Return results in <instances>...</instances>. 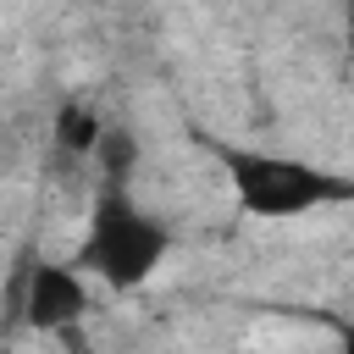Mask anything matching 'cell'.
I'll return each mask as SVG.
<instances>
[{"label":"cell","instance_id":"7a4b0ae2","mask_svg":"<svg viewBox=\"0 0 354 354\" xmlns=\"http://www.w3.org/2000/svg\"><path fill=\"white\" fill-rule=\"evenodd\" d=\"M171 243H177L171 227L155 210H144L127 183L100 177L94 205H88V227H83V243H77V266L88 277H100L111 293H133L166 266Z\"/></svg>","mask_w":354,"mask_h":354},{"label":"cell","instance_id":"8992f818","mask_svg":"<svg viewBox=\"0 0 354 354\" xmlns=\"http://www.w3.org/2000/svg\"><path fill=\"white\" fill-rule=\"evenodd\" d=\"M343 17H348V50H354V0H343Z\"/></svg>","mask_w":354,"mask_h":354},{"label":"cell","instance_id":"6da1fadb","mask_svg":"<svg viewBox=\"0 0 354 354\" xmlns=\"http://www.w3.org/2000/svg\"><path fill=\"white\" fill-rule=\"evenodd\" d=\"M194 144L221 166V177L232 183L238 210L254 216V221H293V216H310V210L354 199V177L326 171L315 160H299V155H282V149L227 144L216 133H194Z\"/></svg>","mask_w":354,"mask_h":354},{"label":"cell","instance_id":"277c9868","mask_svg":"<svg viewBox=\"0 0 354 354\" xmlns=\"http://www.w3.org/2000/svg\"><path fill=\"white\" fill-rule=\"evenodd\" d=\"M50 138L66 160H94L100 138H105V116L88 105V100H61L55 105V122H50Z\"/></svg>","mask_w":354,"mask_h":354},{"label":"cell","instance_id":"3957f363","mask_svg":"<svg viewBox=\"0 0 354 354\" xmlns=\"http://www.w3.org/2000/svg\"><path fill=\"white\" fill-rule=\"evenodd\" d=\"M88 310V288H83V266H61V260H33L28 271V293H22V321L39 332H66L72 321H83Z\"/></svg>","mask_w":354,"mask_h":354},{"label":"cell","instance_id":"5b68a950","mask_svg":"<svg viewBox=\"0 0 354 354\" xmlns=\"http://www.w3.org/2000/svg\"><path fill=\"white\" fill-rule=\"evenodd\" d=\"M94 160H100V177H105V183H127V177H133V166H138V144H133V133L105 127V138H100Z\"/></svg>","mask_w":354,"mask_h":354}]
</instances>
